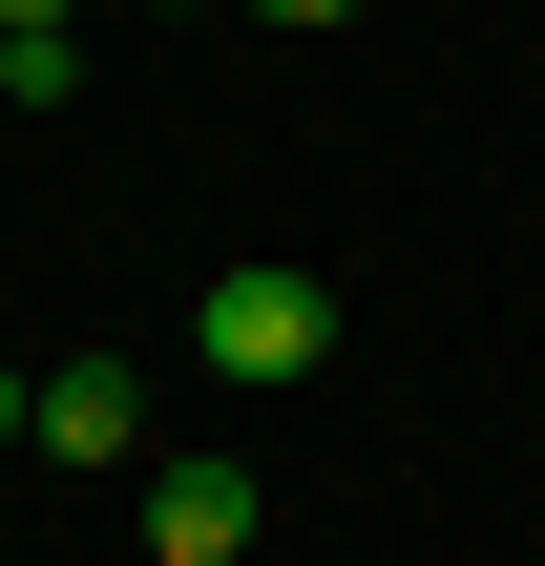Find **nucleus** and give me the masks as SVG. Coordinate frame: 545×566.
<instances>
[{"label": "nucleus", "instance_id": "nucleus-1", "mask_svg": "<svg viewBox=\"0 0 545 566\" xmlns=\"http://www.w3.org/2000/svg\"><path fill=\"white\" fill-rule=\"evenodd\" d=\"M189 357H210V378H252V399H294V378L336 357V294H315L294 252H231V273L189 294Z\"/></svg>", "mask_w": 545, "mask_h": 566}, {"label": "nucleus", "instance_id": "nucleus-2", "mask_svg": "<svg viewBox=\"0 0 545 566\" xmlns=\"http://www.w3.org/2000/svg\"><path fill=\"white\" fill-rule=\"evenodd\" d=\"M252 525H273V483H252V462H147V566H231Z\"/></svg>", "mask_w": 545, "mask_h": 566}, {"label": "nucleus", "instance_id": "nucleus-3", "mask_svg": "<svg viewBox=\"0 0 545 566\" xmlns=\"http://www.w3.org/2000/svg\"><path fill=\"white\" fill-rule=\"evenodd\" d=\"M126 441H147L126 357H63V378H42V462H126Z\"/></svg>", "mask_w": 545, "mask_h": 566}, {"label": "nucleus", "instance_id": "nucleus-4", "mask_svg": "<svg viewBox=\"0 0 545 566\" xmlns=\"http://www.w3.org/2000/svg\"><path fill=\"white\" fill-rule=\"evenodd\" d=\"M0 42H84V0H0Z\"/></svg>", "mask_w": 545, "mask_h": 566}, {"label": "nucleus", "instance_id": "nucleus-5", "mask_svg": "<svg viewBox=\"0 0 545 566\" xmlns=\"http://www.w3.org/2000/svg\"><path fill=\"white\" fill-rule=\"evenodd\" d=\"M252 21H357V0H252Z\"/></svg>", "mask_w": 545, "mask_h": 566}, {"label": "nucleus", "instance_id": "nucleus-6", "mask_svg": "<svg viewBox=\"0 0 545 566\" xmlns=\"http://www.w3.org/2000/svg\"><path fill=\"white\" fill-rule=\"evenodd\" d=\"M0 105H21V42H0Z\"/></svg>", "mask_w": 545, "mask_h": 566}]
</instances>
